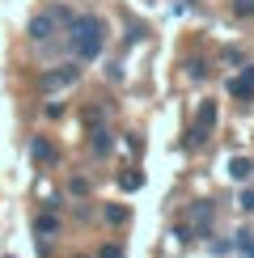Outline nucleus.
Segmentation results:
<instances>
[{
	"label": "nucleus",
	"instance_id": "7",
	"mask_svg": "<svg viewBox=\"0 0 254 258\" xmlns=\"http://www.w3.org/2000/svg\"><path fill=\"white\" fill-rule=\"evenodd\" d=\"M30 157L38 161V165H51V161H55V144H51V140H34V144H30Z\"/></svg>",
	"mask_w": 254,
	"mask_h": 258
},
{
	"label": "nucleus",
	"instance_id": "3",
	"mask_svg": "<svg viewBox=\"0 0 254 258\" xmlns=\"http://www.w3.org/2000/svg\"><path fill=\"white\" fill-rule=\"evenodd\" d=\"M212 127H216V102H204V106H199V114H195V127H190V140H186V144H190V148L204 144Z\"/></svg>",
	"mask_w": 254,
	"mask_h": 258
},
{
	"label": "nucleus",
	"instance_id": "1",
	"mask_svg": "<svg viewBox=\"0 0 254 258\" xmlns=\"http://www.w3.org/2000/svg\"><path fill=\"white\" fill-rule=\"evenodd\" d=\"M68 47H72V55H77L81 63L85 59H98L102 47H106V21L93 17V13H81L68 26Z\"/></svg>",
	"mask_w": 254,
	"mask_h": 258
},
{
	"label": "nucleus",
	"instance_id": "8",
	"mask_svg": "<svg viewBox=\"0 0 254 258\" xmlns=\"http://www.w3.org/2000/svg\"><path fill=\"white\" fill-rule=\"evenodd\" d=\"M34 233H38V237H55V233H59V216H51V212L34 216Z\"/></svg>",
	"mask_w": 254,
	"mask_h": 258
},
{
	"label": "nucleus",
	"instance_id": "16",
	"mask_svg": "<svg viewBox=\"0 0 254 258\" xmlns=\"http://www.w3.org/2000/svg\"><path fill=\"white\" fill-rule=\"evenodd\" d=\"M237 203H241V212H254V190H241Z\"/></svg>",
	"mask_w": 254,
	"mask_h": 258
},
{
	"label": "nucleus",
	"instance_id": "2",
	"mask_svg": "<svg viewBox=\"0 0 254 258\" xmlns=\"http://www.w3.org/2000/svg\"><path fill=\"white\" fill-rule=\"evenodd\" d=\"M81 81V68L77 63H59V68H47L42 72V93H59V89H68V85H77Z\"/></svg>",
	"mask_w": 254,
	"mask_h": 258
},
{
	"label": "nucleus",
	"instance_id": "17",
	"mask_svg": "<svg viewBox=\"0 0 254 258\" xmlns=\"http://www.w3.org/2000/svg\"><path fill=\"white\" fill-rule=\"evenodd\" d=\"M102 258H123V250H119V245H106V250H102Z\"/></svg>",
	"mask_w": 254,
	"mask_h": 258
},
{
	"label": "nucleus",
	"instance_id": "10",
	"mask_svg": "<svg viewBox=\"0 0 254 258\" xmlns=\"http://www.w3.org/2000/svg\"><path fill=\"white\" fill-rule=\"evenodd\" d=\"M119 186L123 190H140L144 186V174H132V169H127V174H119Z\"/></svg>",
	"mask_w": 254,
	"mask_h": 258
},
{
	"label": "nucleus",
	"instance_id": "9",
	"mask_svg": "<svg viewBox=\"0 0 254 258\" xmlns=\"http://www.w3.org/2000/svg\"><path fill=\"white\" fill-rule=\"evenodd\" d=\"M89 136H93V140H89L93 153H110V132H106V127H93Z\"/></svg>",
	"mask_w": 254,
	"mask_h": 258
},
{
	"label": "nucleus",
	"instance_id": "14",
	"mask_svg": "<svg viewBox=\"0 0 254 258\" xmlns=\"http://www.w3.org/2000/svg\"><path fill=\"white\" fill-rule=\"evenodd\" d=\"M237 245H241L246 254H254V233H246V229H241V233H237Z\"/></svg>",
	"mask_w": 254,
	"mask_h": 258
},
{
	"label": "nucleus",
	"instance_id": "11",
	"mask_svg": "<svg viewBox=\"0 0 254 258\" xmlns=\"http://www.w3.org/2000/svg\"><path fill=\"white\" fill-rule=\"evenodd\" d=\"M102 216L110 220V224H123V220H127V208H119V203H110V208H106Z\"/></svg>",
	"mask_w": 254,
	"mask_h": 258
},
{
	"label": "nucleus",
	"instance_id": "15",
	"mask_svg": "<svg viewBox=\"0 0 254 258\" xmlns=\"http://www.w3.org/2000/svg\"><path fill=\"white\" fill-rule=\"evenodd\" d=\"M68 190H72V195H89V182H85V178H72Z\"/></svg>",
	"mask_w": 254,
	"mask_h": 258
},
{
	"label": "nucleus",
	"instance_id": "4",
	"mask_svg": "<svg viewBox=\"0 0 254 258\" xmlns=\"http://www.w3.org/2000/svg\"><path fill=\"white\" fill-rule=\"evenodd\" d=\"M26 30H30V38H34V42H51V38L59 34V21H55V13L47 9V13H34V17H30Z\"/></svg>",
	"mask_w": 254,
	"mask_h": 258
},
{
	"label": "nucleus",
	"instance_id": "5",
	"mask_svg": "<svg viewBox=\"0 0 254 258\" xmlns=\"http://www.w3.org/2000/svg\"><path fill=\"white\" fill-rule=\"evenodd\" d=\"M229 93H233L237 102H254V63H246V68L229 81Z\"/></svg>",
	"mask_w": 254,
	"mask_h": 258
},
{
	"label": "nucleus",
	"instance_id": "12",
	"mask_svg": "<svg viewBox=\"0 0 254 258\" xmlns=\"http://www.w3.org/2000/svg\"><path fill=\"white\" fill-rule=\"evenodd\" d=\"M233 17H254V0H233Z\"/></svg>",
	"mask_w": 254,
	"mask_h": 258
},
{
	"label": "nucleus",
	"instance_id": "13",
	"mask_svg": "<svg viewBox=\"0 0 254 258\" xmlns=\"http://www.w3.org/2000/svg\"><path fill=\"white\" fill-rule=\"evenodd\" d=\"M186 72H190V81H204V77H208V68H204L199 59H190V63H186Z\"/></svg>",
	"mask_w": 254,
	"mask_h": 258
},
{
	"label": "nucleus",
	"instance_id": "6",
	"mask_svg": "<svg viewBox=\"0 0 254 258\" xmlns=\"http://www.w3.org/2000/svg\"><path fill=\"white\" fill-rule=\"evenodd\" d=\"M229 178H233V182H250V178H254V161H250V157H233V161H229Z\"/></svg>",
	"mask_w": 254,
	"mask_h": 258
}]
</instances>
